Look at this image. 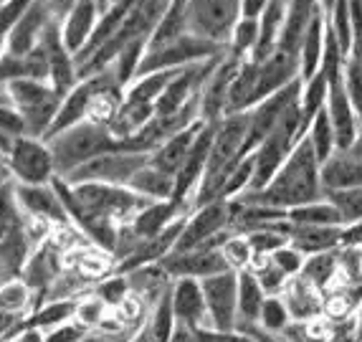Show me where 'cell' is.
Segmentation results:
<instances>
[{
  "label": "cell",
  "instance_id": "cell-41",
  "mask_svg": "<svg viewBox=\"0 0 362 342\" xmlns=\"http://www.w3.org/2000/svg\"><path fill=\"white\" fill-rule=\"evenodd\" d=\"M28 6L30 3H23V0H3L0 3V59L8 51V38H11L13 25L18 23V18Z\"/></svg>",
  "mask_w": 362,
  "mask_h": 342
},
{
  "label": "cell",
  "instance_id": "cell-18",
  "mask_svg": "<svg viewBox=\"0 0 362 342\" xmlns=\"http://www.w3.org/2000/svg\"><path fill=\"white\" fill-rule=\"evenodd\" d=\"M276 228L281 234H286L289 244L304 253V256H314V253H327L342 249V228L344 226H294L284 218L276 221Z\"/></svg>",
  "mask_w": 362,
  "mask_h": 342
},
{
  "label": "cell",
  "instance_id": "cell-13",
  "mask_svg": "<svg viewBox=\"0 0 362 342\" xmlns=\"http://www.w3.org/2000/svg\"><path fill=\"white\" fill-rule=\"evenodd\" d=\"M238 67H241V59L226 54V59L218 64L213 76L206 81V86L200 91V120L203 122H221L226 117L228 91L235 74H238Z\"/></svg>",
  "mask_w": 362,
  "mask_h": 342
},
{
  "label": "cell",
  "instance_id": "cell-8",
  "mask_svg": "<svg viewBox=\"0 0 362 342\" xmlns=\"http://www.w3.org/2000/svg\"><path fill=\"white\" fill-rule=\"evenodd\" d=\"M230 236V200H213L187 213L185 228L175 251H193L200 246H221Z\"/></svg>",
  "mask_w": 362,
  "mask_h": 342
},
{
  "label": "cell",
  "instance_id": "cell-34",
  "mask_svg": "<svg viewBox=\"0 0 362 342\" xmlns=\"http://www.w3.org/2000/svg\"><path fill=\"white\" fill-rule=\"evenodd\" d=\"M243 236H246L251 249H254V256H272L274 251H279L281 246L289 244L286 234L279 231L276 223H266V226L254 228V231H248V234H243Z\"/></svg>",
  "mask_w": 362,
  "mask_h": 342
},
{
  "label": "cell",
  "instance_id": "cell-37",
  "mask_svg": "<svg viewBox=\"0 0 362 342\" xmlns=\"http://www.w3.org/2000/svg\"><path fill=\"white\" fill-rule=\"evenodd\" d=\"M221 251H223L230 271L251 269V264H254V249H251V244H248V239L243 234H233L230 231L228 239L221 244Z\"/></svg>",
  "mask_w": 362,
  "mask_h": 342
},
{
  "label": "cell",
  "instance_id": "cell-50",
  "mask_svg": "<svg viewBox=\"0 0 362 342\" xmlns=\"http://www.w3.org/2000/svg\"><path fill=\"white\" fill-rule=\"evenodd\" d=\"M355 322H357V337L362 340V300H360V307H357V312H355Z\"/></svg>",
  "mask_w": 362,
  "mask_h": 342
},
{
  "label": "cell",
  "instance_id": "cell-30",
  "mask_svg": "<svg viewBox=\"0 0 362 342\" xmlns=\"http://www.w3.org/2000/svg\"><path fill=\"white\" fill-rule=\"evenodd\" d=\"M291 322H294V319H291V312H289V307H286L284 297L281 295L266 297L256 327L269 332V335H284V332L291 327Z\"/></svg>",
  "mask_w": 362,
  "mask_h": 342
},
{
  "label": "cell",
  "instance_id": "cell-27",
  "mask_svg": "<svg viewBox=\"0 0 362 342\" xmlns=\"http://www.w3.org/2000/svg\"><path fill=\"white\" fill-rule=\"evenodd\" d=\"M182 69H173V72H155L145 74V76H137L132 84L124 89V102L129 104H150L155 107L157 99L165 94V89L170 86V81L180 74Z\"/></svg>",
  "mask_w": 362,
  "mask_h": 342
},
{
  "label": "cell",
  "instance_id": "cell-49",
  "mask_svg": "<svg viewBox=\"0 0 362 342\" xmlns=\"http://www.w3.org/2000/svg\"><path fill=\"white\" fill-rule=\"evenodd\" d=\"M347 152H352V155L360 157V160H362V122H360V135H357L355 144H352V147H350V150H347Z\"/></svg>",
  "mask_w": 362,
  "mask_h": 342
},
{
  "label": "cell",
  "instance_id": "cell-21",
  "mask_svg": "<svg viewBox=\"0 0 362 342\" xmlns=\"http://www.w3.org/2000/svg\"><path fill=\"white\" fill-rule=\"evenodd\" d=\"M281 297H284L294 322H314L317 317L325 314V292L312 287L302 276L289 279Z\"/></svg>",
  "mask_w": 362,
  "mask_h": 342
},
{
  "label": "cell",
  "instance_id": "cell-20",
  "mask_svg": "<svg viewBox=\"0 0 362 342\" xmlns=\"http://www.w3.org/2000/svg\"><path fill=\"white\" fill-rule=\"evenodd\" d=\"M203 125H206V122L198 120L195 125L185 127V130H180V132H175L173 137L165 139V142L152 152L150 165H155L157 170H163V173L175 178V175L180 173L182 162L187 160V155H190V150H193V144H195V139H198Z\"/></svg>",
  "mask_w": 362,
  "mask_h": 342
},
{
  "label": "cell",
  "instance_id": "cell-6",
  "mask_svg": "<svg viewBox=\"0 0 362 342\" xmlns=\"http://www.w3.org/2000/svg\"><path fill=\"white\" fill-rule=\"evenodd\" d=\"M152 152H132V150H119V152H107L94 160L78 165L69 175H64V181L69 186H81V183H104V186H129L134 175L139 170L150 165Z\"/></svg>",
  "mask_w": 362,
  "mask_h": 342
},
{
  "label": "cell",
  "instance_id": "cell-15",
  "mask_svg": "<svg viewBox=\"0 0 362 342\" xmlns=\"http://www.w3.org/2000/svg\"><path fill=\"white\" fill-rule=\"evenodd\" d=\"M190 210H193L190 205H182V203H177V200H160V203H150L147 208H142L137 216L129 223H124V226L129 228V234L134 236V241L142 244V241L157 239V236L163 234V231H168L175 221L187 216Z\"/></svg>",
  "mask_w": 362,
  "mask_h": 342
},
{
  "label": "cell",
  "instance_id": "cell-29",
  "mask_svg": "<svg viewBox=\"0 0 362 342\" xmlns=\"http://www.w3.org/2000/svg\"><path fill=\"white\" fill-rule=\"evenodd\" d=\"M302 279H307L312 287H317L320 292H329L334 284V279L339 276V261L337 251H327V253H314L307 256V264L302 269Z\"/></svg>",
  "mask_w": 362,
  "mask_h": 342
},
{
  "label": "cell",
  "instance_id": "cell-40",
  "mask_svg": "<svg viewBox=\"0 0 362 342\" xmlns=\"http://www.w3.org/2000/svg\"><path fill=\"white\" fill-rule=\"evenodd\" d=\"M337 261H339V276L344 279L347 287L362 284V246L337 249Z\"/></svg>",
  "mask_w": 362,
  "mask_h": 342
},
{
  "label": "cell",
  "instance_id": "cell-25",
  "mask_svg": "<svg viewBox=\"0 0 362 342\" xmlns=\"http://www.w3.org/2000/svg\"><path fill=\"white\" fill-rule=\"evenodd\" d=\"M190 33L187 28V11H185V0H170L168 11L163 13V18L157 21L155 30H152L150 43H147V51L160 46H168V43L177 41L180 36Z\"/></svg>",
  "mask_w": 362,
  "mask_h": 342
},
{
  "label": "cell",
  "instance_id": "cell-39",
  "mask_svg": "<svg viewBox=\"0 0 362 342\" xmlns=\"http://www.w3.org/2000/svg\"><path fill=\"white\" fill-rule=\"evenodd\" d=\"M327 200H332L337 205V210L342 213L344 226H352V223L362 221V188L355 190H342V193H329L325 195Z\"/></svg>",
  "mask_w": 362,
  "mask_h": 342
},
{
  "label": "cell",
  "instance_id": "cell-53",
  "mask_svg": "<svg viewBox=\"0 0 362 342\" xmlns=\"http://www.w3.org/2000/svg\"><path fill=\"white\" fill-rule=\"evenodd\" d=\"M23 3H33V0H23Z\"/></svg>",
  "mask_w": 362,
  "mask_h": 342
},
{
  "label": "cell",
  "instance_id": "cell-26",
  "mask_svg": "<svg viewBox=\"0 0 362 342\" xmlns=\"http://www.w3.org/2000/svg\"><path fill=\"white\" fill-rule=\"evenodd\" d=\"M127 188H132L137 195L152 200V203H160V200H173V195H175V178L163 173V170H157L155 165H145L129 181Z\"/></svg>",
  "mask_w": 362,
  "mask_h": 342
},
{
  "label": "cell",
  "instance_id": "cell-43",
  "mask_svg": "<svg viewBox=\"0 0 362 342\" xmlns=\"http://www.w3.org/2000/svg\"><path fill=\"white\" fill-rule=\"evenodd\" d=\"M272 261L279 266V269L284 271L289 279H294V276L302 274L304 264H307V256H304L299 249L291 246V244H286V246H281L279 251L272 253Z\"/></svg>",
  "mask_w": 362,
  "mask_h": 342
},
{
  "label": "cell",
  "instance_id": "cell-46",
  "mask_svg": "<svg viewBox=\"0 0 362 342\" xmlns=\"http://www.w3.org/2000/svg\"><path fill=\"white\" fill-rule=\"evenodd\" d=\"M269 0H241V18H251L259 21L264 16Z\"/></svg>",
  "mask_w": 362,
  "mask_h": 342
},
{
  "label": "cell",
  "instance_id": "cell-44",
  "mask_svg": "<svg viewBox=\"0 0 362 342\" xmlns=\"http://www.w3.org/2000/svg\"><path fill=\"white\" fill-rule=\"evenodd\" d=\"M89 330H86L84 324H78L76 319L66 324H59L56 330L46 332V342H84Z\"/></svg>",
  "mask_w": 362,
  "mask_h": 342
},
{
  "label": "cell",
  "instance_id": "cell-31",
  "mask_svg": "<svg viewBox=\"0 0 362 342\" xmlns=\"http://www.w3.org/2000/svg\"><path fill=\"white\" fill-rule=\"evenodd\" d=\"M307 137H309V142H312L314 152H317V160L320 162L329 160V157L337 152V137H334V127H332V122H329L327 109H322V112L312 120Z\"/></svg>",
  "mask_w": 362,
  "mask_h": 342
},
{
  "label": "cell",
  "instance_id": "cell-36",
  "mask_svg": "<svg viewBox=\"0 0 362 342\" xmlns=\"http://www.w3.org/2000/svg\"><path fill=\"white\" fill-rule=\"evenodd\" d=\"M327 23L334 30L339 46H342L344 56H350L352 51V11H350V0H337L334 8L327 13Z\"/></svg>",
  "mask_w": 362,
  "mask_h": 342
},
{
  "label": "cell",
  "instance_id": "cell-24",
  "mask_svg": "<svg viewBox=\"0 0 362 342\" xmlns=\"http://www.w3.org/2000/svg\"><path fill=\"white\" fill-rule=\"evenodd\" d=\"M266 302V292L251 269L238 271V327L259 324L261 307Z\"/></svg>",
  "mask_w": 362,
  "mask_h": 342
},
{
  "label": "cell",
  "instance_id": "cell-23",
  "mask_svg": "<svg viewBox=\"0 0 362 342\" xmlns=\"http://www.w3.org/2000/svg\"><path fill=\"white\" fill-rule=\"evenodd\" d=\"M259 69L261 64L254 59H243L238 74H235L233 84L228 91V107L226 117L238 112H251L256 107V86H259Z\"/></svg>",
  "mask_w": 362,
  "mask_h": 342
},
{
  "label": "cell",
  "instance_id": "cell-7",
  "mask_svg": "<svg viewBox=\"0 0 362 342\" xmlns=\"http://www.w3.org/2000/svg\"><path fill=\"white\" fill-rule=\"evenodd\" d=\"M185 11L190 33L228 46L241 21V0H185Z\"/></svg>",
  "mask_w": 362,
  "mask_h": 342
},
{
  "label": "cell",
  "instance_id": "cell-45",
  "mask_svg": "<svg viewBox=\"0 0 362 342\" xmlns=\"http://www.w3.org/2000/svg\"><path fill=\"white\" fill-rule=\"evenodd\" d=\"M195 335H198V342H256L254 337L241 330L223 332V330H213V327H200V330H195Z\"/></svg>",
  "mask_w": 362,
  "mask_h": 342
},
{
  "label": "cell",
  "instance_id": "cell-22",
  "mask_svg": "<svg viewBox=\"0 0 362 342\" xmlns=\"http://www.w3.org/2000/svg\"><path fill=\"white\" fill-rule=\"evenodd\" d=\"M325 43H327V13L325 8L314 13L312 23H309L307 33L302 38V48H299V76L307 84L309 79H314L322 69V59H325Z\"/></svg>",
  "mask_w": 362,
  "mask_h": 342
},
{
  "label": "cell",
  "instance_id": "cell-33",
  "mask_svg": "<svg viewBox=\"0 0 362 342\" xmlns=\"http://www.w3.org/2000/svg\"><path fill=\"white\" fill-rule=\"evenodd\" d=\"M251 271L256 274L259 284L264 287L266 297H276L284 292V287L289 284V276L279 269L272 261V256H254V264H251Z\"/></svg>",
  "mask_w": 362,
  "mask_h": 342
},
{
  "label": "cell",
  "instance_id": "cell-10",
  "mask_svg": "<svg viewBox=\"0 0 362 342\" xmlns=\"http://www.w3.org/2000/svg\"><path fill=\"white\" fill-rule=\"evenodd\" d=\"M170 279H208V276L230 271L221 246H200L193 251H173L160 261Z\"/></svg>",
  "mask_w": 362,
  "mask_h": 342
},
{
  "label": "cell",
  "instance_id": "cell-42",
  "mask_svg": "<svg viewBox=\"0 0 362 342\" xmlns=\"http://www.w3.org/2000/svg\"><path fill=\"white\" fill-rule=\"evenodd\" d=\"M342 81H344V91H347L352 107H355L357 117H360V122H362V69L357 67L352 59L344 61Z\"/></svg>",
  "mask_w": 362,
  "mask_h": 342
},
{
  "label": "cell",
  "instance_id": "cell-5",
  "mask_svg": "<svg viewBox=\"0 0 362 342\" xmlns=\"http://www.w3.org/2000/svg\"><path fill=\"white\" fill-rule=\"evenodd\" d=\"M6 165L11 181L18 186H49L56 178V162L49 142L30 135H21L13 139Z\"/></svg>",
  "mask_w": 362,
  "mask_h": 342
},
{
  "label": "cell",
  "instance_id": "cell-47",
  "mask_svg": "<svg viewBox=\"0 0 362 342\" xmlns=\"http://www.w3.org/2000/svg\"><path fill=\"white\" fill-rule=\"evenodd\" d=\"M21 314H13V312H0V342H8L11 332L16 330V324L21 322Z\"/></svg>",
  "mask_w": 362,
  "mask_h": 342
},
{
  "label": "cell",
  "instance_id": "cell-52",
  "mask_svg": "<svg viewBox=\"0 0 362 342\" xmlns=\"http://www.w3.org/2000/svg\"><path fill=\"white\" fill-rule=\"evenodd\" d=\"M322 3V8H325V13H329L334 8V3H337V0H320Z\"/></svg>",
  "mask_w": 362,
  "mask_h": 342
},
{
  "label": "cell",
  "instance_id": "cell-3",
  "mask_svg": "<svg viewBox=\"0 0 362 342\" xmlns=\"http://www.w3.org/2000/svg\"><path fill=\"white\" fill-rule=\"evenodd\" d=\"M0 91L6 94L11 107L23 117L25 135L46 139V135L51 132V127L56 122L61 102H64V96L51 86V81L18 79V81H11L8 86H3Z\"/></svg>",
  "mask_w": 362,
  "mask_h": 342
},
{
  "label": "cell",
  "instance_id": "cell-51",
  "mask_svg": "<svg viewBox=\"0 0 362 342\" xmlns=\"http://www.w3.org/2000/svg\"><path fill=\"white\" fill-rule=\"evenodd\" d=\"M129 342H147V330H145V324H142V327H139V330L134 332L132 340H129Z\"/></svg>",
  "mask_w": 362,
  "mask_h": 342
},
{
  "label": "cell",
  "instance_id": "cell-4",
  "mask_svg": "<svg viewBox=\"0 0 362 342\" xmlns=\"http://www.w3.org/2000/svg\"><path fill=\"white\" fill-rule=\"evenodd\" d=\"M223 54H228V46L213 43L208 38L195 36V33H185V36L168 43V46L147 51L137 69V76H145V74H155V72H173V69H187Z\"/></svg>",
  "mask_w": 362,
  "mask_h": 342
},
{
  "label": "cell",
  "instance_id": "cell-14",
  "mask_svg": "<svg viewBox=\"0 0 362 342\" xmlns=\"http://www.w3.org/2000/svg\"><path fill=\"white\" fill-rule=\"evenodd\" d=\"M54 13L49 8V0H33L18 18V23L13 25L11 38H8V51L11 56H28L33 54L41 43V36L46 25L51 23Z\"/></svg>",
  "mask_w": 362,
  "mask_h": 342
},
{
  "label": "cell",
  "instance_id": "cell-19",
  "mask_svg": "<svg viewBox=\"0 0 362 342\" xmlns=\"http://www.w3.org/2000/svg\"><path fill=\"white\" fill-rule=\"evenodd\" d=\"M320 175L325 195L355 190V188H362V160L347 150H337L329 160L322 162Z\"/></svg>",
  "mask_w": 362,
  "mask_h": 342
},
{
  "label": "cell",
  "instance_id": "cell-28",
  "mask_svg": "<svg viewBox=\"0 0 362 342\" xmlns=\"http://www.w3.org/2000/svg\"><path fill=\"white\" fill-rule=\"evenodd\" d=\"M286 221L294 223V226H344L337 205L327 198L286 210Z\"/></svg>",
  "mask_w": 362,
  "mask_h": 342
},
{
  "label": "cell",
  "instance_id": "cell-54",
  "mask_svg": "<svg viewBox=\"0 0 362 342\" xmlns=\"http://www.w3.org/2000/svg\"><path fill=\"white\" fill-rule=\"evenodd\" d=\"M360 342H362V340H360Z\"/></svg>",
  "mask_w": 362,
  "mask_h": 342
},
{
  "label": "cell",
  "instance_id": "cell-9",
  "mask_svg": "<svg viewBox=\"0 0 362 342\" xmlns=\"http://www.w3.org/2000/svg\"><path fill=\"white\" fill-rule=\"evenodd\" d=\"M200 284H203L213 330H238V271L208 276Z\"/></svg>",
  "mask_w": 362,
  "mask_h": 342
},
{
  "label": "cell",
  "instance_id": "cell-17",
  "mask_svg": "<svg viewBox=\"0 0 362 342\" xmlns=\"http://www.w3.org/2000/svg\"><path fill=\"white\" fill-rule=\"evenodd\" d=\"M99 18H102V8H99L97 0H78L76 6L66 13V18L61 21V38H64V46L69 48V54L74 59L91 41Z\"/></svg>",
  "mask_w": 362,
  "mask_h": 342
},
{
  "label": "cell",
  "instance_id": "cell-16",
  "mask_svg": "<svg viewBox=\"0 0 362 342\" xmlns=\"http://www.w3.org/2000/svg\"><path fill=\"white\" fill-rule=\"evenodd\" d=\"M329 122L334 127V137H337V150H350L355 144L357 135H360V117H357L355 107H352L350 96L344 91L342 79L329 81V94H327L325 104Z\"/></svg>",
  "mask_w": 362,
  "mask_h": 342
},
{
  "label": "cell",
  "instance_id": "cell-12",
  "mask_svg": "<svg viewBox=\"0 0 362 342\" xmlns=\"http://www.w3.org/2000/svg\"><path fill=\"white\" fill-rule=\"evenodd\" d=\"M170 304H173V314H175L177 324H185L193 330L211 327L206 295H203V284L198 279H173Z\"/></svg>",
  "mask_w": 362,
  "mask_h": 342
},
{
  "label": "cell",
  "instance_id": "cell-11",
  "mask_svg": "<svg viewBox=\"0 0 362 342\" xmlns=\"http://www.w3.org/2000/svg\"><path fill=\"white\" fill-rule=\"evenodd\" d=\"M13 195H16V203H18L23 216L49 221L54 228L71 223L54 183H49V186H18V183H13Z\"/></svg>",
  "mask_w": 362,
  "mask_h": 342
},
{
  "label": "cell",
  "instance_id": "cell-48",
  "mask_svg": "<svg viewBox=\"0 0 362 342\" xmlns=\"http://www.w3.org/2000/svg\"><path fill=\"white\" fill-rule=\"evenodd\" d=\"M170 342H198V335H195L193 327H185V324L175 322V330H173V337Z\"/></svg>",
  "mask_w": 362,
  "mask_h": 342
},
{
  "label": "cell",
  "instance_id": "cell-38",
  "mask_svg": "<svg viewBox=\"0 0 362 342\" xmlns=\"http://www.w3.org/2000/svg\"><path fill=\"white\" fill-rule=\"evenodd\" d=\"M107 314H109V307L99 297L91 295V292L86 297H81V300H76V314H74V319L78 324H84L89 332L97 330L99 324L107 319Z\"/></svg>",
  "mask_w": 362,
  "mask_h": 342
},
{
  "label": "cell",
  "instance_id": "cell-32",
  "mask_svg": "<svg viewBox=\"0 0 362 342\" xmlns=\"http://www.w3.org/2000/svg\"><path fill=\"white\" fill-rule=\"evenodd\" d=\"M259 36H261V25L259 21H251V18H241L235 23L233 28V36H230L228 43V54L235 56V59H251V54L256 51L259 46Z\"/></svg>",
  "mask_w": 362,
  "mask_h": 342
},
{
  "label": "cell",
  "instance_id": "cell-35",
  "mask_svg": "<svg viewBox=\"0 0 362 342\" xmlns=\"http://www.w3.org/2000/svg\"><path fill=\"white\" fill-rule=\"evenodd\" d=\"M91 295L99 297L109 309H117L122 302L132 297V284H129V276L127 274H112L107 276L104 282H99L97 287L91 289Z\"/></svg>",
  "mask_w": 362,
  "mask_h": 342
},
{
  "label": "cell",
  "instance_id": "cell-2",
  "mask_svg": "<svg viewBox=\"0 0 362 342\" xmlns=\"http://www.w3.org/2000/svg\"><path fill=\"white\" fill-rule=\"evenodd\" d=\"M54 152L56 162V175L64 178L71 170H76L78 165L94 160L99 155H107V152H119V150H132L129 142H122L115 135L109 132V127L94 125V122H78V125L69 127L64 132L54 135V137L46 139ZM134 152V150H132Z\"/></svg>",
  "mask_w": 362,
  "mask_h": 342
},
{
  "label": "cell",
  "instance_id": "cell-1",
  "mask_svg": "<svg viewBox=\"0 0 362 342\" xmlns=\"http://www.w3.org/2000/svg\"><path fill=\"white\" fill-rule=\"evenodd\" d=\"M320 168L322 162L317 160L312 142L309 137H304L269 186L261 190H246L233 200H241L246 205H266V208H276L284 213L296 205L317 203L325 198Z\"/></svg>",
  "mask_w": 362,
  "mask_h": 342
}]
</instances>
